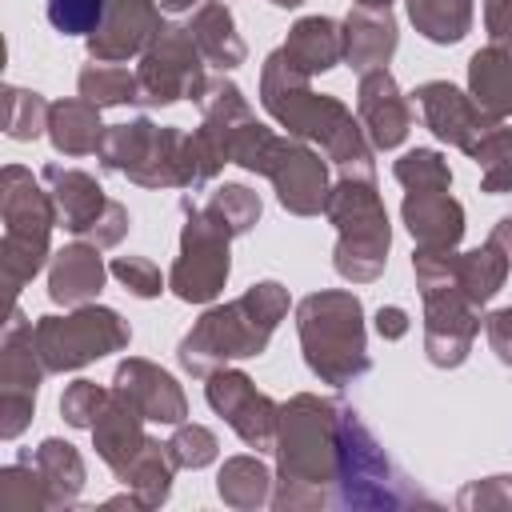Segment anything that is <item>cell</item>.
I'll list each match as a JSON object with an SVG mask.
<instances>
[{
    "label": "cell",
    "instance_id": "f1b7e54d",
    "mask_svg": "<svg viewBox=\"0 0 512 512\" xmlns=\"http://www.w3.org/2000/svg\"><path fill=\"white\" fill-rule=\"evenodd\" d=\"M32 468L40 472L44 480V492H48V508L52 504H72L76 492L84 488V460L72 444L64 440H44L32 456Z\"/></svg>",
    "mask_w": 512,
    "mask_h": 512
},
{
    "label": "cell",
    "instance_id": "f6af8a7d",
    "mask_svg": "<svg viewBox=\"0 0 512 512\" xmlns=\"http://www.w3.org/2000/svg\"><path fill=\"white\" fill-rule=\"evenodd\" d=\"M376 332H380L384 340H400V336L408 332V312L396 308V304L380 308V312H376Z\"/></svg>",
    "mask_w": 512,
    "mask_h": 512
},
{
    "label": "cell",
    "instance_id": "83f0119b",
    "mask_svg": "<svg viewBox=\"0 0 512 512\" xmlns=\"http://www.w3.org/2000/svg\"><path fill=\"white\" fill-rule=\"evenodd\" d=\"M192 40H196V48H200V56L212 64V68H236V64H244V40L236 36V20H232V12H228V4H220V0H208V4H200V12L192 16Z\"/></svg>",
    "mask_w": 512,
    "mask_h": 512
},
{
    "label": "cell",
    "instance_id": "ac0fdd59",
    "mask_svg": "<svg viewBox=\"0 0 512 512\" xmlns=\"http://www.w3.org/2000/svg\"><path fill=\"white\" fill-rule=\"evenodd\" d=\"M164 28L160 8L152 0H108L100 28L88 36V56L100 64H120L144 52Z\"/></svg>",
    "mask_w": 512,
    "mask_h": 512
},
{
    "label": "cell",
    "instance_id": "ab89813d",
    "mask_svg": "<svg viewBox=\"0 0 512 512\" xmlns=\"http://www.w3.org/2000/svg\"><path fill=\"white\" fill-rule=\"evenodd\" d=\"M108 392H112V388H100V384H92V380H76V384H68V392L60 396V412H64V420H68L72 428H92L96 416H100V408L108 404Z\"/></svg>",
    "mask_w": 512,
    "mask_h": 512
},
{
    "label": "cell",
    "instance_id": "5bb4252c",
    "mask_svg": "<svg viewBox=\"0 0 512 512\" xmlns=\"http://www.w3.org/2000/svg\"><path fill=\"white\" fill-rule=\"evenodd\" d=\"M424 296V348L436 368H456L468 360L472 340L480 336L476 304L464 296L456 280L420 288Z\"/></svg>",
    "mask_w": 512,
    "mask_h": 512
},
{
    "label": "cell",
    "instance_id": "8d00e7d4",
    "mask_svg": "<svg viewBox=\"0 0 512 512\" xmlns=\"http://www.w3.org/2000/svg\"><path fill=\"white\" fill-rule=\"evenodd\" d=\"M52 104H44L40 92L28 88H4V132L12 140H36L48 128Z\"/></svg>",
    "mask_w": 512,
    "mask_h": 512
},
{
    "label": "cell",
    "instance_id": "f35d334b",
    "mask_svg": "<svg viewBox=\"0 0 512 512\" xmlns=\"http://www.w3.org/2000/svg\"><path fill=\"white\" fill-rule=\"evenodd\" d=\"M168 456L176 468H204L216 460V436L200 424H180L176 436L168 440Z\"/></svg>",
    "mask_w": 512,
    "mask_h": 512
},
{
    "label": "cell",
    "instance_id": "ffe728a7",
    "mask_svg": "<svg viewBox=\"0 0 512 512\" xmlns=\"http://www.w3.org/2000/svg\"><path fill=\"white\" fill-rule=\"evenodd\" d=\"M112 384L136 404V412H140L144 420L180 424V420L188 416V404H184L180 384H176L164 368H156V364H148V360H124V364L116 368V380H112Z\"/></svg>",
    "mask_w": 512,
    "mask_h": 512
},
{
    "label": "cell",
    "instance_id": "7402d4cb",
    "mask_svg": "<svg viewBox=\"0 0 512 512\" xmlns=\"http://www.w3.org/2000/svg\"><path fill=\"white\" fill-rule=\"evenodd\" d=\"M280 56L288 60V68L312 80L316 72H328L344 60V24H336L332 16H304L292 24Z\"/></svg>",
    "mask_w": 512,
    "mask_h": 512
},
{
    "label": "cell",
    "instance_id": "8992f818",
    "mask_svg": "<svg viewBox=\"0 0 512 512\" xmlns=\"http://www.w3.org/2000/svg\"><path fill=\"white\" fill-rule=\"evenodd\" d=\"M100 164L124 172L144 188H192V148L180 128H156L152 120L112 124L100 140Z\"/></svg>",
    "mask_w": 512,
    "mask_h": 512
},
{
    "label": "cell",
    "instance_id": "d4e9b609",
    "mask_svg": "<svg viewBox=\"0 0 512 512\" xmlns=\"http://www.w3.org/2000/svg\"><path fill=\"white\" fill-rule=\"evenodd\" d=\"M404 224L420 248H456L464 236V208L448 192H408Z\"/></svg>",
    "mask_w": 512,
    "mask_h": 512
},
{
    "label": "cell",
    "instance_id": "9c48e42d",
    "mask_svg": "<svg viewBox=\"0 0 512 512\" xmlns=\"http://www.w3.org/2000/svg\"><path fill=\"white\" fill-rule=\"evenodd\" d=\"M128 324L120 312L100 308V304H80L68 316H40L32 328L36 352L48 372H72L84 368L88 360H100L116 348H128Z\"/></svg>",
    "mask_w": 512,
    "mask_h": 512
},
{
    "label": "cell",
    "instance_id": "4fadbf2b",
    "mask_svg": "<svg viewBox=\"0 0 512 512\" xmlns=\"http://www.w3.org/2000/svg\"><path fill=\"white\" fill-rule=\"evenodd\" d=\"M44 360L36 352L32 340V324H24L20 308H12V320L4 328V352H0V432L4 440L20 436V428L28 424L32 408H36V388L44 376Z\"/></svg>",
    "mask_w": 512,
    "mask_h": 512
},
{
    "label": "cell",
    "instance_id": "5b68a950",
    "mask_svg": "<svg viewBox=\"0 0 512 512\" xmlns=\"http://www.w3.org/2000/svg\"><path fill=\"white\" fill-rule=\"evenodd\" d=\"M324 212L340 232L336 260H332L336 272L352 284L376 280L388 260L392 228H388V216H384L372 176H340V184L328 192Z\"/></svg>",
    "mask_w": 512,
    "mask_h": 512
},
{
    "label": "cell",
    "instance_id": "7dc6e473",
    "mask_svg": "<svg viewBox=\"0 0 512 512\" xmlns=\"http://www.w3.org/2000/svg\"><path fill=\"white\" fill-rule=\"evenodd\" d=\"M352 4H356V8H388L392 0H352Z\"/></svg>",
    "mask_w": 512,
    "mask_h": 512
},
{
    "label": "cell",
    "instance_id": "2e32d148",
    "mask_svg": "<svg viewBox=\"0 0 512 512\" xmlns=\"http://www.w3.org/2000/svg\"><path fill=\"white\" fill-rule=\"evenodd\" d=\"M260 176H268L276 184V196L288 212L296 216H316L328 204V168L316 152H308L304 144L280 140L268 148V160L260 168Z\"/></svg>",
    "mask_w": 512,
    "mask_h": 512
},
{
    "label": "cell",
    "instance_id": "60d3db41",
    "mask_svg": "<svg viewBox=\"0 0 512 512\" xmlns=\"http://www.w3.org/2000/svg\"><path fill=\"white\" fill-rule=\"evenodd\" d=\"M112 276H116L132 296H140V300H152V296L164 292L160 268H156L152 260H144V256H120V260H112Z\"/></svg>",
    "mask_w": 512,
    "mask_h": 512
},
{
    "label": "cell",
    "instance_id": "bcb514c9",
    "mask_svg": "<svg viewBox=\"0 0 512 512\" xmlns=\"http://www.w3.org/2000/svg\"><path fill=\"white\" fill-rule=\"evenodd\" d=\"M192 4H200V0H160V8H168V12H184Z\"/></svg>",
    "mask_w": 512,
    "mask_h": 512
},
{
    "label": "cell",
    "instance_id": "e575fe53",
    "mask_svg": "<svg viewBox=\"0 0 512 512\" xmlns=\"http://www.w3.org/2000/svg\"><path fill=\"white\" fill-rule=\"evenodd\" d=\"M480 164V188L500 196L512 192V128H488L468 152Z\"/></svg>",
    "mask_w": 512,
    "mask_h": 512
},
{
    "label": "cell",
    "instance_id": "603a6c76",
    "mask_svg": "<svg viewBox=\"0 0 512 512\" xmlns=\"http://www.w3.org/2000/svg\"><path fill=\"white\" fill-rule=\"evenodd\" d=\"M396 52V20L388 8H352L344 20V60L348 68L376 72Z\"/></svg>",
    "mask_w": 512,
    "mask_h": 512
},
{
    "label": "cell",
    "instance_id": "7c38bea8",
    "mask_svg": "<svg viewBox=\"0 0 512 512\" xmlns=\"http://www.w3.org/2000/svg\"><path fill=\"white\" fill-rule=\"evenodd\" d=\"M180 208H184L188 224H184V232H180V256H176V264H172L168 288H172L180 300H188V304H204V300L220 296V288H224V280H228V268H232V260H228V240H232V236H224V232L204 216V208H192V200H180Z\"/></svg>",
    "mask_w": 512,
    "mask_h": 512
},
{
    "label": "cell",
    "instance_id": "836d02e7",
    "mask_svg": "<svg viewBox=\"0 0 512 512\" xmlns=\"http://www.w3.org/2000/svg\"><path fill=\"white\" fill-rule=\"evenodd\" d=\"M204 216L224 232V236H244L256 220H260V196L244 184H224L212 192V200L204 204Z\"/></svg>",
    "mask_w": 512,
    "mask_h": 512
},
{
    "label": "cell",
    "instance_id": "6da1fadb",
    "mask_svg": "<svg viewBox=\"0 0 512 512\" xmlns=\"http://www.w3.org/2000/svg\"><path fill=\"white\" fill-rule=\"evenodd\" d=\"M260 100L292 136L320 140L328 160H336L344 176H372V148L364 140L360 120H352V112L336 96H316L308 88V76L288 68L280 48L264 64Z\"/></svg>",
    "mask_w": 512,
    "mask_h": 512
},
{
    "label": "cell",
    "instance_id": "d6a6232c",
    "mask_svg": "<svg viewBox=\"0 0 512 512\" xmlns=\"http://www.w3.org/2000/svg\"><path fill=\"white\" fill-rule=\"evenodd\" d=\"M268 468L256 460V456H232L224 468H220V480H216V492L224 504L232 508H256L268 500Z\"/></svg>",
    "mask_w": 512,
    "mask_h": 512
},
{
    "label": "cell",
    "instance_id": "44dd1931",
    "mask_svg": "<svg viewBox=\"0 0 512 512\" xmlns=\"http://www.w3.org/2000/svg\"><path fill=\"white\" fill-rule=\"evenodd\" d=\"M144 416L136 412V404L112 384V392H108V404L100 408V416H96V424H92V440H96V452H100V460L120 476L132 460H136V452L148 444V436H144Z\"/></svg>",
    "mask_w": 512,
    "mask_h": 512
},
{
    "label": "cell",
    "instance_id": "1f68e13d",
    "mask_svg": "<svg viewBox=\"0 0 512 512\" xmlns=\"http://www.w3.org/2000/svg\"><path fill=\"white\" fill-rule=\"evenodd\" d=\"M80 96L92 100L96 108H116V104H140V80L124 64H88L80 72Z\"/></svg>",
    "mask_w": 512,
    "mask_h": 512
},
{
    "label": "cell",
    "instance_id": "7a4b0ae2",
    "mask_svg": "<svg viewBox=\"0 0 512 512\" xmlns=\"http://www.w3.org/2000/svg\"><path fill=\"white\" fill-rule=\"evenodd\" d=\"M280 452V492L276 508H316L328 504L324 484H336V400L292 396L280 408L276 428Z\"/></svg>",
    "mask_w": 512,
    "mask_h": 512
},
{
    "label": "cell",
    "instance_id": "e0dca14e",
    "mask_svg": "<svg viewBox=\"0 0 512 512\" xmlns=\"http://www.w3.org/2000/svg\"><path fill=\"white\" fill-rule=\"evenodd\" d=\"M412 104L420 108V120L432 128L436 140L456 144V148H464V152H472L476 140H480L488 128H496V120H492L472 96H464V92H460L456 84H448V80H428V84H420V88L412 92Z\"/></svg>",
    "mask_w": 512,
    "mask_h": 512
},
{
    "label": "cell",
    "instance_id": "ee69618b",
    "mask_svg": "<svg viewBox=\"0 0 512 512\" xmlns=\"http://www.w3.org/2000/svg\"><path fill=\"white\" fill-rule=\"evenodd\" d=\"M484 24L492 44H504L512 52V0H488L484 4Z\"/></svg>",
    "mask_w": 512,
    "mask_h": 512
},
{
    "label": "cell",
    "instance_id": "b9f144b4",
    "mask_svg": "<svg viewBox=\"0 0 512 512\" xmlns=\"http://www.w3.org/2000/svg\"><path fill=\"white\" fill-rule=\"evenodd\" d=\"M488 508V504H512V476H488L484 484H472L460 492V508Z\"/></svg>",
    "mask_w": 512,
    "mask_h": 512
},
{
    "label": "cell",
    "instance_id": "484cf974",
    "mask_svg": "<svg viewBox=\"0 0 512 512\" xmlns=\"http://www.w3.org/2000/svg\"><path fill=\"white\" fill-rule=\"evenodd\" d=\"M468 96L492 116H512V52L504 44H488L468 60Z\"/></svg>",
    "mask_w": 512,
    "mask_h": 512
},
{
    "label": "cell",
    "instance_id": "ba28073f",
    "mask_svg": "<svg viewBox=\"0 0 512 512\" xmlns=\"http://www.w3.org/2000/svg\"><path fill=\"white\" fill-rule=\"evenodd\" d=\"M336 484L340 504L352 508H392L404 500H420L416 492H404V476L392 468L384 448L372 440V432L360 424L356 408L336 404Z\"/></svg>",
    "mask_w": 512,
    "mask_h": 512
},
{
    "label": "cell",
    "instance_id": "3957f363",
    "mask_svg": "<svg viewBox=\"0 0 512 512\" xmlns=\"http://www.w3.org/2000/svg\"><path fill=\"white\" fill-rule=\"evenodd\" d=\"M284 312H288V292L276 280H260L244 296H236L232 304L204 312L196 320V328L180 340L176 356H180L184 372L212 376L228 360L260 356Z\"/></svg>",
    "mask_w": 512,
    "mask_h": 512
},
{
    "label": "cell",
    "instance_id": "30bf717a",
    "mask_svg": "<svg viewBox=\"0 0 512 512\" xmlns=\"http://www.w3.org/2000/svg\"><path fill=\"white\" fill-rule=\"evenodd\" d=\"M44 184L52 192V204H56L60 224L72 236H88L92 244L112 248L128 232V208L116 204V200H108L104 188L88 172L48 164L44 168Z\"/></svg>",
    "mask_w": 512,
    "mask_h": 512
},
{
    "label": "cell",
    "instance_id": "cb8c5ba5",
    "mask_svg": "<svg viewBox=\"0 0 512 512\" xmlns=\"http://www.w3.org/2000/svg\"><path fill=\"white\" fill-rule=\"evenodd\" d=\"M104 260H100V244H68L52 256V268H48V296L56 304H88L100 288H104Z\"/></svg>",
    "mask_w": 512,
    "mask_h": 512
},
{
    "label": "cell",
    "instance_id": "9a60e30c",
    "mask_svg": "<svg viewBox=\"0 0 512 512\" xmlns=\"http://www.w3.org/2000/svg\"><path fill=\"white\" fill-rule=\"evenodd\" d=\"M208 404L236 428V436L248 448H272L276 444V428H280V408L256 392V384L236 372V368H216L208 376Z\"/></svg>",
    "mask_w": 512,
    "mask_h": 512
},
{
    "label": "cell",
    "instance_id": "c3c4849f",
    "mask_svg": "<svg viewBox=\"0 0 512 512\" xmlns=\"http://www.w3.org/2000/svg\"><path fill=\"white\" fill-rule=\"evenodd\" d=\"M276 8H296V4H304V0H272Z\"/></svg>",
    "mask_w": 512,
    "mask_h": 512
},
{
    "label": "cell",
    "instance_id": "74e56055",
    "mask_svg": "<svg viewBox=\"0 0 512 512\" xmlns=\"http://www.w3.org/2000/svg\"><path fill=\"white\" fill-rule=\"evenodd\" d=\"M108 0H48V20L60 36H92L104 20Z\"/></svg>",
    "mask_w": 512,
    "mask_h": 512
},
{
    "label": "cell",
    "instance_id": "4dcf8cb0",
    "mask_svg": "<svg viewBox=\"0 0 512 512\" xmlns=\"http://www.w3.org/2000/svg\"><path fill=\"white\" fill-rule=\"evenodd\" d=\"M416 32L432 44H456L472 28V0H408Z\"/></svg>",
    "mask_w": 512,
    "mask_h": 512
},
{
    "label": "cell",
    "instance_id": "7bdbcfd3",
    "mask_svg": "<svg viewBox=\"0 0 512 512\" xmlns=\"http://www.w3.org/2000/svg\"><path fill=\"white\" fill-rule=\"evenodd\" d=\"M484 336H488L492 352L500 356V364L512 368V308H500V312L484 316Z\"/></svg>",
    "mask_w": 512,
    "mask_h": 512
},
{
    "label": "cell",
    "instance_id": "4316f807",
    "mask_svg": "<svg viewBox=\"0 0 512 512\" xmlns=\"http://www.w3.org/2000/svg\"><path fill=\"white\" fill-rule=\"evenodd\" d=\"M104 124H100V108L92 100H60L52 104L48 112V140L56 152L64 156H88V152H100V140H104Z\"/></svg>",
    "mask_w": 512,
    "mask_h": 512
},
{
    "label": "cell",
    "instance_id": "f546056e",
    "mask_svg": "<svg viewBox=\"0 0 512 512\" xmlns=\"http://www.w3.org/2000/svg\"><path fill=\"white\" fill-rule=\"evenodd\" d=\"M172 456H168V444H156V440H148L140 452H136V460L120 472V480L132 488V504H140V508H156V504H164L168 500V488H172Z\"/></svg>",
    "mask_w": 512,
    "mask_h": 512
},
{
    "label": "cell",
    "instance_id": "8fae6325",
    "mask_svg": "<svg viewBox=\"0 0 512 512\" xmlns=\"http://www.w3.org/2000/svg\"><path fill=\"white\" fill-rule=\"evenodd\" d=\"M140 104H172V100H196L208 84L200 48L192 40V28L164 24L156 40L144 48L140 60Z\"/></svg>",
    "mask_w": 512,
    "mask_h": 512
},
{
    "label": "cell",
    "instance_id": "d590c367",
    "mask_svg": "<svg viewBox=\"0 0 512 512\" xmlns=\"http://www.w3.org/2000/svg\"><path fill=\"white\" fill-rule=\"evenodd\" d=\"M392 176L408 188V192H448L452 184V172H448V160L432 148H416V152H404L396 164H392Z\"/></svg>",
    "mask_w": 512,
    "mask_h": 512
},
{
    "label": "cell",
    "instance_id": "52a82bcc",
    "mask_svg": "<svg viewBox=\"0 0 512 512\" xmlns=\"http://www.w3.org/2000/svg\"><path fill=\"white\" fill-rule=\"evenodd\" d=\"M0 204H4V280L12 292H20V284L44 268L48 232L60 216L52 192H44L32 180V172H24L20 164L4 168Z\"/></svg>",
    "mask_w": 512,
    "mask_h": 512
},
{
    "label": "cell",
    "instance_id": "d6986e66",
    "mask_svg": "<svg viewBox=\"0 0 512 512\" xmlns=\"http://www.w3.org/2000/svg\"><path fill=\"white\" fill-rule=\"evenodd\" d=\"M356 112H360V128L372 140V148H396V144H404V136L412 128V104L400 96L388 68L360 76Z\"/></svg>",
    "mask_w": 512,
    "mask_h": 512
},
{
    "label": "cell",
    "instance_id": "277c9868",
    "mask_svg": "<svg viewBox=\"0 0 512 512\" xmlns=\"http://www.w3.org/2000/svg\"><path fill=\"white\" fill-rule=\"evenodd\" d=\"M296 332H300L308 368L332 388H344L372 368L364 348V308H360V296L352 292L304 296L296 308Z\"/></svg>",
    "mask_w": 512,
    "mask_h": 512
}]
</instances>
